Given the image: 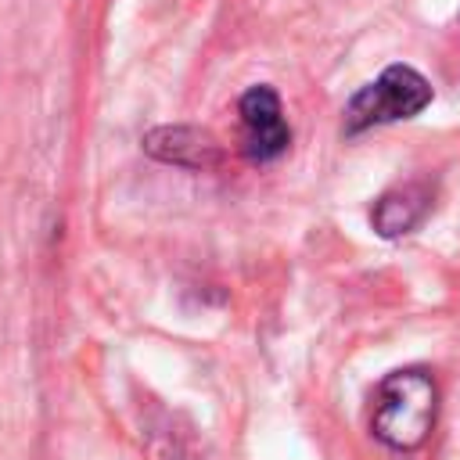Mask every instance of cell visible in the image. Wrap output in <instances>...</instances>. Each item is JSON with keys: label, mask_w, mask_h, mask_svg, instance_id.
<instances>
[{"label": "cell", "mask_w": 460, "mask_h": 460, "mask_svg": "<svg viewBox=\"0 0 460 460\" xmlns=\"http://www.w3.org/2000/svg\"><path fill=\"white\" fill-rule=\"evenodd\" d=\"M438 417V388L424 370L388 374L370 406V431L392 449H417L428 442Z\"/></svg>", "instance_id": "cell-1"}, {"label": "cell", "mask_w": 460, "mask_h": 460, "mask_svg": "<svg viewBox=\"0 0 460 460\" xmlns=\"http://www.w3.org/2000/svg\"><path fill=\"white\" fill-rule=\"evenodd\" d=\"M428 104H431L428 79L410 65H388L374 83H367L363 90L352 93V101L345 108V129L363 133L370 126L413 119Z\"/></svg>", "instance_id": "cell-2"}, {"label": "cell", "mask_w": 460, "mask_h": 460, "mask_svg": "<svg viewBox=\"0 0 460 460\" xmlns=\"http://www.w3.org/2000/svg\"><path fill=\"white\" fill-rule=\"evenodd\" d=\"M241 140H244V155L252 162H273L288 151L291 144V129L284 122V108L273 86H252L241 104Z\"/></svg>", "instance_id": "cell-3"}, {"label": "cell", "mask_w": 460, "mask_h": 460, "mask_svg": "<svg viewBox=\"0 0 460 460\" xmlns=\"http://www.w3.org/2000/svg\"><path fill=\"white\" fill-rule=\"evenodd\" d=\"M144 151L180 169H216L223 162L219 140L198 126H158L144 137Z\"/></svg>", "instance_id": "cell-4"}, {"label": "cell", "mask_w": 460, "mask_h": 460, "mask_svg": "<svg viewBox=\"0 0 460 460\" xmlns=\"http://www.w3.org/2000/svg\"><path fill=\"white\" fill-rule=\"evenodd\" d=\"M428 208H431L428 183H402V187H392L388 194L377 198L370 223L381 237H399V234H410L428 216Z\"/></svg>", "instance_id": "cell-5"}]
</instances>
